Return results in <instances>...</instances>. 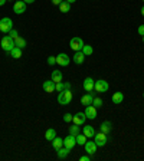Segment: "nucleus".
Returning <instances> with one entry per match:
<instances>
[{"label":"nucleus","instance_id":"obj_41","mask_svg":"<svg viewBox=\"0 0 144 161\" xmlns=\"http://www.w3.org/2000/svg\"><path fill=\"white\" fill-rule=\"evenodd\" d=\"M65 2H68V3H75L76 0H65Z\"/></svg>","mask_w":144,"mask_h":161},{"label":"nucleus","instance_id":"obj_19","mask_svg":"<svg viewBox=\"0 0 144 161\" xmlns=\"http://www.w3.org/2000/svg\"><path fill=\"white\" fill-rule=\"evenodd\" d=\"M101 132H104V134H110V131L113 130V124H111V121H104L102 124H101Z\"/></svg>","mask_w":144,"mask_h":161},{"label":"nucleus","instance_id":"obj_32","mask_svg":"<svg viewBox=\"0 0 144 161\" xmlns=\"http://www.w3.org/2000/svg\"><path fill=\"white\" fill-rule=\"evenodd\" d=\"M46 62H48V65H49V66L56 65V56H49V58L46 59Z\"/></svg>","mask_w":144,"mask_h":161},{"label":"nucleus","instance_id":"obj_46","mask_svg":"<svg viewBox=\"0 0 144 161\" xmlns=\"http://www.w3.org/2000/svg\"><path fill=\"white\" fill-rule=\"evenodd\" d=\"M143 2H144V0H143Z\"/></svg>","mask_w":144,"mask_h":161},{"label":"nucleus","instance_id":"obj_28","mask_svg":"<svg viewBox=\"0 0 144 161\" xmlns=\"http://www.w3.org/2000/svg\"><path fill=\"white\" fill-rule=\"evenodd\" d=\"M82 52H84V55H85V56H89V55H92L94 49H92V46H91V45H84Z\"/></svg>","mask_w":144,"mask_h":161},{"label":"nucleus","instance_id":"obj_36","mask_svg":"<svg viewBox=\"0 0 144 161\" xmlns=\"http://www.w3.org/2000/svg\"><path fill=\"white\" fill-rule=\"evenodd\" d=\"M89 160H91V155H82V157H81V158H79V161H89Z\"/></svg>","mask_w":144,"mask_h":161},{"label":"nucleus","instance_id":"obj_42","mask_svg":"<svg viewBox=\"0 0 144 161\" xmlns=\"http://www.w3.org/2000/svg\"><path fill=\"white\" fill-rule=\"evenodd\" d=\"M141 14H143V16H144V6L141 7Z\"/></svg>","mask_w":144,"mask_h":161},{"label":"nucleus","instance_id":"obj_4","mask_svg":"<svg viewBox=\"0 0 144 161\" xmlns=\"http://www.w3.org/2000/svg\"><path fill=\"white\" fill-rule=\"evenodd\" d=\"M69 48H71L72 51H75V52L82 51V48H84V40H82L81 38H78V36H75V38H72L71 42H69Z\"/></svg>","mask_w":144,"mask_h":161},{"label":"nucleus","instance_id":"obj_21","mask_svg":"<svg viewBox=\"0 0 144 161\" xmlns=\"http://www.w3.org/2000/svg\"><path fill=\"white\" fill-rule=\"evenodd\" d=\"M111 99H113V104H117V105H118V104H121L124 101V94L123 92H115Z\"/></svg>","mask_w":144,"mask_h":161},{"label":"nucleus","instance_id":"obj_9","mask_svg":"<svg viewBox=\"0 0 144 161\" xmlns=\"http://www.w3.org/2000/svg\"><path fill=\"white\" fill-rule=\"evenodd\" d=\"M84 112H85V115H86V120H95L97 115H98V114H97V108L94 105H86Z\"/></svg>","mask_w":144,"mask_h":161},{"label":"nucleus","instance_id":"obj_6","mask_svg":"<svg viewBox=\"0 0 144 161\" xmlns=\"http://www.w3.org/2000/svg\"><path fill=\"white\" fill-rule=\"evenodd\" d=\"M94 138H95V144L98 145V147H104V145L107 144V141H108V137H107V134L104 132H97L95 135H94Z\"/></svg>","mask_w":144,"mask_h":161},{"label":"nucleus","instance_id":"obj_44","mask_svg":"<svg viewBox=\"0 0 144 161\" xmlns=\"http://www.w3.org/2000/svg\"><path fill=\"white\" fill-rule=\"evenodd\" d=\"M143 42H144V36H143Z\"/></svg>","mask_w":144,"mask_h":161},{"label":"nucleus","instance_id":"obj_2","mask_svg":"<svg viewBox=\"0 0 144 161\" xmlns=\"http://www.w3.org/2000/svg\"><path fill=\"white\" fill-rule=\"evenodd\" d=\"M0 45H2V49H3L4 52H10L12 49L14 48V39H12L9 35H7V36H3Z\"/></svg>","mask_w":144,"mask_h":161},{"label":"nucleus","instance_id":"obj_5","mask_svg":"<svg viewBox=\"0 0 144 161\" xmlns=\"http://www.w3.org/2000/svg\"><path fill=\"white\" fill-rule=\"evenodd\" d=\"M108 89H110V83L107 82V81H104V79L95 81V91L98 94H104V92H107Z\"/></svg>","mask_w":144,"mask_h":161},{"label":"nucleus","instance_id":"obj_11","mask_svg":"<svg viewBox=\"0 0 144 161\" xmlns=\"http://www.w3.org/2000/svg\"><path fill=\"white\" fill-rule=\"evenodd\" d=\"M84 147H85L86 154L94 155L97 153V148H98V145L95 144V141H86L85 144H84Z\"/></svg>","mask_w":144,"mask_h":161},{"label":"nucleus","instance_id":"obj_23","mask_svg":"<svg viewBox=\"0 0 144 161\" xmlns=\"http://www.w3.org/2000/svg\"><path fill=\"white\" fill-rule=\"evenodd\" d=\"M14 46H16V48H20V49L26 48V39L20 38V36H17V38L14 39Z\"/></svg>","mask_w":144,"mask_h":161},{"label":"nucleus","instance_id":"obj_25","mask_svg":"<svg viewBox=\"0 0 144 161\" xmlns=\"http://www.w3.org/2000/svg\"><path fill=\"white\" fill-rule=\"evenodd\" d=\"M9 53H10V56H12V58H14V59L22 58V49L20 48H16V46H14V48L12 49Z\"/></svg>","mask_w":144,"mask_h":161},{"label":"nucleus","instance_id":"obj_12","mask_svg":"<svg viewBox=\"0 0 144 161\" xmlns=\"http://www.w3.org/2000/svg\"><path fill=\"white\" fill-rule=\"evenodd\" d=\"M84 89H85L86 92H92L94 89H95V81L91 76L84 79Z\"/></svg>","mask_w":144,"mask_h":161},{"label":"nucleus","instance_id":"obj_26","mask_svg":"<svg viewBox=\"0 0 144 161\" xmlns=\"http://www.w3.org/2000/svg\"><path fill=\"white\" fill-rule=\"evenodd\" d=\"M56 137V131L52 130V128H49V130H46V132H45V138L48 141H52L53 138Z\"/></svg>","mask_w":144,"mask_h":161},{"label":"nucleus","instance_id":"obj_30","mask_svg":"<svg viewBox=\"0 0 144 161\" xmlns=\"http://www.w3.org/2000/svg\"><path fill=\"white\" fill-rule=\"evenodd\" d=\"M102 104H104V101L101 99V98H98V96H95V98H94L92 105L95 106V108H101V106H102Z\"/></svg>","mask_w":144,"mask_h":161},{"label":"nucleus","instance_id":"obj_7","mask_svg":"<svg viewBox=\"0 0 144 161\" xmlns=\"http://www.w3.org/2000/svg\"><path fill=\"white\" fill-rule=\"evenodd\" d=\"M85 121H86L85 112H76L75 115H74V118H72V122L79 125V127H82L84 124H85Z\"/></svg>","mask_w":144,"mask_h":161},{"label":"nucleus","instance_id":"obj_29","mask_svg":"<svg viewBox=\"0 0 144 161\" xmlns=\"http://www.w3.org/2000/svg\"><path fill=\"white\" fill-rule=\"evenodd\" d=\"M86 142V137L84 135V134H81L79 132L78 135H76V144H79V145H84Z\"/></svg>","mask_w":144,"mask_h":161},{"label":"nucleus","instance_id":"obj_35","mask_svg":"<svg viewBox=\"0 0 144 161\" xmlns=\"http://www.w3.org/2000/svg\"><path fill=\"white\" fill-rule=\"evenodd\" d=\"M138 35H141V36H144V24H141V26H138Z\"/></svg>","mask_w":144,"mask_h":161},{"label":"nucleus","instance_id":"obj_3","mask_svg":"<svg viewBox=\"0 0 144 161\" xmlns=\"http://www.w3.org/2000/svg\"><path fill=\"white\" fill-rule=\"evenodd\" d=\"M13 29V22H12L10 17H3L0 20V32L3 33H9V32Z\"/></svg>","mask_w":144,"mask_h":161},{"label":"nucleus","instance_id":"obj_39","mask_svg":"<svg viewBox=\"0 0 144 161\" xmlns=\"http://www.w3.org/2000/svg\"><path fill=\"white\" fill-rule=\"evenodd\" d=\"M23 2H25V3H26V4H30V3H33L35 0H23Z\"/></svg>","mask_w":144,"mask_h":161},{"label":"nucleus","instance_id":"obj_13","mask_svg":"<svg viewBox=\"0 0 144 161\" xmlns=\"http://www.w3.org/2000/svg\"><path fill=\"white\" fill-rule=\"evenodd\" d=\"M69 62H71V58H69L66 53H59V55L56 56V63L61 66H68Z\"/></svg>","mask_w":144,"mask_h":161},{"label":"nucleus","instance_id":"obj_1","mask_svg":"<svg viewBox=\"0 0 144 161\" xmlns=\"http://www.w3.org/2000/svg\"><path fill=\"white\" fill-rule=\"evenodd\" d=\"M72 101V91L71 89H64L62 92H59L58 95V102L61 105H68Z\"/></svg>","mask_w":144,"mask_h":161},{"label":"nucleus","instance_id":"obj_20","mask_svg":"<svg viewBox=\"0 0 144 161\" xmlns=\"http://www.w3.org/2000/svg\"><path fill=\"white\" fill-rule=\"evenodd\" d=\"M69 153H71V150L66 147H61L59 150H56V155H58L59 158H66Z\"/></svg>","mask_w":144,"mask_h":161},{"label":"nucleus","instance_id":"obj_10","mask_svg":"<svg viewBox=\"0 0 144 161\" xmlns=\"http://www.w3.org/2000/svg\"><path fill=\"white\" fill-rule=\"evenodd\" d=\"M13 12L16 14H22L26 12V3H25L23 0H17L16 3L13 4Z\"/></svg>","mask_w":144,"mask_h":161},{"label":"nucleus","instance_id":"obj_40","mask_svg":"<svg viewBox=\"0 0 144 161\" xmlns=\"http://www.w3.org/2000/svg\"><path fill=\"white\" fill-rule=\"evenodd\" d=\"M6 2H7V0H0V6H3V4L6 3Z\"/></svg>","mask_w":144,"mask_h":161},{"label":"nucleus","instance_id":"obj_31","mask_svg":"<svg viewBox=\"0 0 144 161\" xmlns=\"http://www.w3.org/2000/svg\"><path fill=\"white\" fill-rule=\"evenodd\" d=\"M65 89V82H58V83H55V91L56 92H62Z\"/></svg>","mask_w":144,"mask_h":161},{"label":"nucleus","instance_id":"obj_43","mask_svg":"<svg viewBox=\"0 0 144 161\" xmlns=\"http://www.w3.org/2000/svg\"><path fill=\"white\" fill-rule=\"evenodd\" d=\"M143 98H144V92H143Z\"/></svg>","mask_w":144,"mask_h":161},{"label":"nucleus","instance_id":"obj_8","mask_svg":"<svg viewBox=\"0 0 144 161\" xmlns=\"http://www.w3.org/2000/svg\"><path fill=\"white\" fill-rule=\"evenodd\" d=\"M76 145V137L75 135H72V134H69L68 137L64 138V147L69 148V150H72V148Z\"/></svg>","mask_w":144,"mask_h":161},{"label":"nucleus","instance_id":"obj_38","mask_svg":"<svg viewBox=\"0 0 144 161\" xmlns=\"http://www.w3.org/2000/svg\"><path fill=\"white\" fill-rule=\"evenodd\" d=\"M65 89H71V83L69 82H65Z\"/></svg>","mask_w":144,"mask_h":161},{"label":"nucleus","instance_id":"obj_22","mask_svg":"<svg viewBox=\"0 0 144 161\" xmlns=\"http://www.w3.org/2000/svg\"><path fill=\"white\" fill-rule=\"evenodd\" d=\"M52 147L55 148V150H59L61 147H64V138L55 137L53 140H52Z\"/></svg>","mask_w":144,"mask_h":161},{"label":"nucleus","instance_id":"obj_33","mask_svg":"<svg viewBox=\"0 0 144 161\" xmlns=\"http://www.w3.org/2000/svg\"><path fill=\"white\" fill-rule=\"evenodd\" d=\"M72 118H74L72 114H65V115H64V121H65V122H72Z\"/></svg>","mask_w":144,"mask_h":161},{"label":"nucleus","instance_id":"obj_14","mask_svg":"<svg viewBox=\"0 0 144 161\" xmlns=\"http://www.w3.org/2000/svg\"><path fill=\"white\" fill-rule=\"evenodd\" d=\"M94 92H88V94H85V95L81 98V104H82L84 106H86V105H92V101H94Z\"/></svg>","mask_w":144,"mask_h":161},{"label":"nucleus","instance_id":"obj_37","mask_svg":"<svg viewBox=\"0 0 144 161\" xmlns=\"http://www.w3.org/2000/svg\"><path fill=\"white\" fill-rule=\"evenodd\" d=\"M62 2H64V0H52V3L55 4V6H59V4H61Z\"/></svg>","mask_w":144,"mask_h":161},{"label":"nucleus","instance_id":"obj_18","mask_svg":"<svg viewBox=\"0 0 144 161\" xmlns=\"http://www.w3.org/2000/svg\"><path fill=\"white\" fill-rule=\"evenodd\" d=\"M51 79H52V81H53L55 83L62 82V79H64V75H62V72L59 71V69H55V71L52 72V75H51Z\"/></svg>","mask_w":144,"mask_h":161},{"label":"nucleus","instance_id":"obj_16","mask_svg":"<svg viewBox=\"0 0 144 161\" xmlns=\"http://www.w3.org/2000/svg\"><path fill=\"white\" fill-rule=\"evenodd\" d=\"M72 61L75 62L76 65H81V63H84V61H85V55H84V52L82 51L75 52V55H74Z\"/></svg>","mask_w":144,"mask_h":161},{"label":"nucleus","instance_id":"obj_15","mask_svg":"<svg viewBox=\"0 0 144 161\" xmlns=\"http://www.w3.org/2000/svg\"><path fill=\"white\" fill-rule=\"evenodd\" d=\"M42 88H43L45 92L51 94V92H53V91H55V82H53L52 79H51V81H45L43 85H42Z\"/></svg>","mask_w":144,"mask_h":161},{"label":"nucleus","instance_id":"obj_27","mask_svg":"<svg viewBox=\"0 0 144 161\" xmlns=\"http://www.w3.org/2000/svg\"><path fill=\"white\" fill-rule=\"evenodd\" d=\"M81 132V127L79 125H76V124H74L72 127H69V134H72V135H78V134Z\"/></svg>","mask_w":144,"mask_h":161},{"label":"nucleus","instance_id":"obj_17","mask_svg":"<svg viewBox=\"0 0 144 161\" xmlns=\"http://www.w3.org/2000/svg\"><path fill=\"white\" fill-rule=\"evenodd\" d=\"M82 134L86 138H94V135H95V130H94L92 125H85V124H84V132Z\"/></svg>","mask_w":144,"mask_h":161},{"label":"nucleus","instance_id":"obj_24","mask_svg":"<svg viewBox=\"0 0 144 161\" xmlns=\"http://www.w3.org/2000/svg\"><path fill=\"white\" fill-rule=\"evenodd\" d=\"M59 10L62 12V13H68V12H71V3H68V2H62L61 4H59Z\"/></svg>","mask_w":144,"mask_h":161},{"label":"nucleus","instance_id":"obj_45","mask_svg":"<svg viewBox=\"0 0 144 161\" xmlns=\"http://www.w3.org/2000/svg\"><path fill=\"white\" fill-rule=\"evenodd\" d=\"M7 2H9V0H7Z\"/></svg>","mask_w":144,"mask_h":161},{"label":"nucleus","instance_id":"obj_34","mask_svg":"<svg viewBox=\"0 0 144 161\" xmlns=\"http://www.w3.org/2000/svg\"><path fill=\"white\" fill-rule=\"evenodd\" d=\"M9 36H10L12 39H16L17 36H19V33H17V30H16V29H12V30L9 32Z\"/></svg>","mask_w":144,"mask_h":161}]
</instances>
